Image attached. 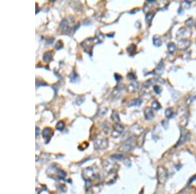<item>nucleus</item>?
Listing matches in <instances>:
<instances>
[{"label": "nucleus", "mask_w": 196, "mask_h": 194, "mask_svg": "<svg viewBox=\"0 0 196 194\" xmlns=\"http://www.w3.org/2000/svg\"><path fill=\"white\" fill-rule=\"evenodd\" d=\"M157 178L160 184H164L168 178V173L165 167L159 166L157 169Z\"/></svg>", "instance_id": "f257e3e1"}, {"label": "nucleus", "mask_w": 196, "mask_h": 194, "mask_svg": "<svg viewBox=\"0 0 196 194\" xmlns=\"http://www.w3.org/2000/svg\"><path fill=\"white\" fill-rule=\"evenodd\" d=\"M133 140H132V139H130L128 140L127 141H125V142H124L122 145L121 146L120 148H119V150L123 152H128L130 150H131L133 146Z\"/></svg>", "instance_id": "f03ea898"}, {"label": "nucleus", "mask_w": 196, "mask_h": 194, "mask_svg": "<svg viewBox=\"0 0 196 194\" xmlns=\"http://www.w3.org/2000/svg\"><path fill=\"white\" fill-rule=\"evenodd\" d=\"M53 135L54 133L52 130L50 128H48V127L44 128L42 132V135H43V137L44 138L46 143H48L50 141V139Z\"/></svg>", "instance_id": "7ed1b4c3"}, {"label": "nucleus", "mask_w": 196, "mask_h": 194, "mask_svg": "<svg viewBox=\"0 0 196 194\" xmlns=\"http://www.w3.org/2000/svg\"><path fill=\"white\" fill-rule=\"evenodd\" d=\"M190 138V134L188 131H182L181 132V136H180V139L177 142V146H180L184 142H186Z\"/></svg>", "instance_id": "20e7f679"}, {"label": "nucleus", "mask_w": 196, "mask_h": 194, "mask_svg": "<svg viewBox=\"0 0 196 194\" xmlns=\"http://www.w3.org/2000/svg\"><path fill=\"white\" fill-rule=\"evenodd\" d=\"M144 114H145V118H146V120H151L152 119H153L154 118V113L153 111L151 108L150 107H147L145 109V111H144Z\"/></svg>", "instance_id": "39448f33"}, {"label": "nucleus", "mask_w": 196, "mask_h": 194, "mask_svg": "<svg viewBox=\"0 0 196 194\" xmlns=\"http://www.w3.org/2000/svg\"><path fill=\"white\" fill-rule=\"evenodd\" d=\"M108 145L107 141L106 140H104V141H96L95 142V147L96 148H99V149H104V148H107Z\"/></svg>", "instance_id": "423d86ee"}, {"label": "nucleus", "mask_w": 196, "mask_h": 194, "mask_svg": "<svg viewBox=\"0 0 196 194\" xmlns=\"http://www.w3.org/2000/svg\"><path fill=\"white\" fill-rule=\"evenodd\" d=\"M124 131V127L122 126L117 124L114 126V129L112 134H114V133H117V137H118V136L119 135H120Z\"/></svg>", "instance_id": "0eeeda50"}, {"label": "nucleus", "mask_w": 196, "mask_h": 194, "mask_svg": "<svg viewBox=\"0 0 196 194\" xmlns=\"http://www.w3.org/2000/svg\"><path fill=\"white\" fill-rule=\"evenodd\" d=\"M153 44L154 45V46H158V47L162 45V39L159 36L156 35L153 37Z\"/></svg>", "instance_id": "6e6552de"}, {"label": "nucleus", "mask_w": 196, "mask_h": 194, "mask_svg": "<svg viewBox=\"0 0 196 194\" xmlns=\"http://www.w3.org/2000/svg\"><path fill=\"white\" fill-rule=\"evenodd\" d=\"M43 59L45 62H50L52 59V54L50 52H46L43 56Z\"/></svg>", "instance_id": "1a4fd4ad"}, {"label": "nucleus", "mask_w": 196, "mask_h": 194, "mask_svg": "<svg viewBox=\"0 0 196 194\" xmlns=\"http://www.w3.org/2000/svg\"><path fill=\"white\" fill-rule=\"evenodd\" d=\"M167 48H168V51L170 53L172 54L176 50V46L174 43H170L168 45H167Z\"/></svg>", "instance_id": "9d476101"}, {"label": "nucleus", "mask_w": 196, "mask_h": 194, "mask_svg": "<svg viewBox=\"0 0 196 194\" xmlns=\"http://www.w3.org/2000/svg\"><path fill=\"white\" fill-rule=\"evenodd\" d=\"M165 116L168 118H171L173 117V111L171 108H169L165 111Z\"/></svg>", "instance_id": "9b49d317"}, {"label": "nucleus", "mask_w": 196, "mask_h": 194, "mask_svg": "<svg viewBox=\"0 0 196 194\" xmlns=\"http://www.w3.org/2000/svg\"><path fill=\"white\" fill-rule=\"evenodd\" d=\"M64 126H65V124H64V122L62 121H60L57 124V125H56V129L59 131H62L63 128H64Z\"/></svg>", "instance_id": "f8f14e48"}, {"label": "nucleus", "mask_w": 196, "mask_h": 194, "mask_svg": "<svg viewBox=\"0 0 196 194\" xmlns=\"http://www.w3.org/2000/svg\"><path fill=\"white\" fill-rule=\"evenodd\" d=\"M152 108H153V109L159 110L161 108L160 104H159L157 101H154V102H152Z\"/></svg>", "instance_id": "ddd939ff"}, {"label": "nucleus", "mask_w": 196, "mask_h": 194, "mask_svg": "<svg viewBox=\"0 0 196 194\" xmlns=\"http://www.w3.org/2000/svg\"><path fill=\"white\" fill-rule=\"evenodd\" d=\"M55 47L56 48V49L62 48L63 47V43H62V42L61 41H58L57 42V43H56Z\"/></svg>", "instance_id": "4468645a"}, {"label": "nucleus", "mask_w": 196, "mask_h": 194, "mask_svg": "<svg viewBox=\"0 0 196 194\" xmlns=\"http://www.w3.org/2000/svg\"><path fill=\"white\" fill-rule=\"evenodd\" d=\"M112 157L114 159H117V160H122L123 156L121 154H115V155L112 156Z\"/></svg>", "instance_id": "2eb2a0df"}, {"label": "nucleus", "mask_w": 196, "mask_h": 194, "mask_svg": "<svg viewBox=\"0 0 196 194\" xmlns=\"http://www.w3.org/2000/svg\"><path fill=\"white\" fill-rule=\"evenodd\" d=\"M154 91L156 92V93H158V94L160 93V92L162 91V90L160 89V88H159V86H154Z\"/></svg>", "instance_id": "dca6fc26"}, {"label": "nucleus", "mask_w": 196, "mask_h": 194, "mask_svg": "<svg viewBox=\"0 0 196 194\" xmlns=\"http://www.w3.org/2000/svg\"><path fill=\"white\" fill-rule=\"evenodd\" d=\"M51 194H54V193H51Z\"/></svg>", "instance_id": "f3484780"}]
</instances>
